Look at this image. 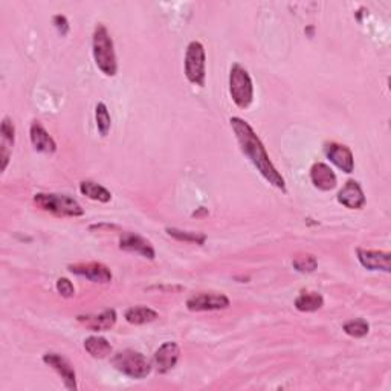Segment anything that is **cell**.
Listing matches in <instances>:
<instances>
[{
  "label": "cell",
  "mask_w": 391,
  "mask_h": 391,
  "mask_svg": "<svg viewBox=\"0 0 391 391\" xmlns=\"http://www.w3.org/2000/svg\"><path fill=\"white\" fill-rule=\"evenodd\" d=\"M230 123L234 130V135L237 138L241 153L253 162L257 171L269 182V184L274 185L278 190H281L283 193H286L284 178L280 175V171L275 168L272 161L269 159L266 147L263 145L262 139H260L254 132V128L251 127L245 119H241L239 117H232L230 119Z\"/></svg>",
  "instance_id": "6da1fadb"
},
{
  "label": "cell",
  "mask_w": 391,
  "mask_h": 391,
  "mask_svg": "<svg viewBox=\"0 0 391 391\" xmlns=\"http://www.w3.org/2000/svg\"><path fill=\"white\" fill-rule=\"evenodd\" d=\"M92 54H93L95 65L98 66V69L104 75L107 77L117 75L118 63H117L114 40H112L107 28L102 23H98L95 26L93 39H92Z\"/></svg>",
  "instance_id": "7a4b0ae2"
},
{
  "label": "cell",
  "mask_w": 391,
  "mask_h": 391,
  "mask_svg": "<svg viewBox=\"0 0 391 391\" xmlns=\"http://www.w3.org/2000/svg\"><path fill=\"white\" fill-rule=\"evenodd\" d=\"M34 204L40 210L58 217H81L84 210L74 197L55 193H37L34 194Z\"/></svg>",
  "instance_id": "3957f363"
},
{
  "label": "cell",
  "mask_w": 391,
  "mask_h": 391,
  "mask_svg": "<svg viewBox=\"0 0 391 391\" xmlns=\"http://www.w3.org/2000/svg\"><path fill=\"white\" fill-rule=\"evenodd\" d=\"M230 93L240 109H248L254 101V84L251 75L243 66L234 63L230 71Z\"/></svg>",
  "instance_id": "277c9868"
},
{
  "label": "cell",
  "mask_w": 391,
  "mask_h": 391,
  "mask_svg": "<svg viewBox=\"0 0 391 391\" xmlns=\"http://www.w3.org/2000/svg\"><path fill=\"white\" fill-rule=\"evenodd\" d=\"M114 367L132 379H144L152 373V362L143 353L135 350H123L112 358Z\"/></svg>",
  "instance_id": "5b68a950"
},
{
  "label": "cell",
  "mask_w": 391,
  "mask_h": 391,
  "mask_svg": "<svg viewBox=\"0 0 391 391\" xmlns=\"http://www.w3.org/2000/svg\"><path fill=\"white\" fill-rule=\"evenodd\" d=\"M185 77L191 84L205 86L206 78V54L201 41L193 40L185 52Z\"/></svg>",
  "instance_id": "8992f818"
},
{
  "label": "cell",
  "mask_w": 391,
  "mask_h": 391,
  "mask_svg": "<svg viewBox=\"0 0 391 391\" xmlns=\"http://www.w3.org/2000/svg\"><path fill=\"white\" fill-rule=\"evenodd\" d=\"M230 307V298L219 292H201L187 300V309L191 312H210Z\"/></svg>",
  "instance_id": "52a82bcc"
},
{
  "label": "cell",
  "mask_w": 391,
  "mask_h": 391,
  "mask_svg": "<svg viewBox=\"0 0 391 391\" xmlns=\"http://www.w3.org/2000/svg\"><path fill=\"white\" fill-rule=\"evenodd\" d=\"M69 271L75 275H80L88 278V280L93 283H101L106 284L112 281V272L110 269L98 262H89V263H77V265H69Z\"/></svg>",
  "instance_id": "ba28073f"
},
{
  "label": "cell",
  "mask_w": 391,
  "mask_h": 391,
  "mask_svg": "<svg viewBox=\"0 0 391 391\" xmlns=\"http://www.w3.org/2000/svg\"><path fill=\"white\" fill-rule=\"evenodd\" d=\"M324 153L327 159L336 165L338 168L343 170L347 175H350L354 170V159L353 153L347 145L338 144V143H327L324 145Z\"/></svg>",
  "instance_id": "9c48e42d"
},
{
  "label": "cell",
  "mask_w": 391,
  "mask_h": 391,
  "mask_svg": "<svg viewBox=\"0 0 391 391\" xmlns=\"http://www.w3.org/2000/svg\"><path fill=\"white\" fill-rule=\"evenodd\" d=\"M43 362L54 369L60 376H62L65 387L67 390H77V373L72 367V364L69 362L66 358L58 353H46L43 356Z\"/></svg>",
  "instance_id": "30bf717a"
},
{
  "label": "cell",
  "mask_w": 391,
  "mask_h": 391,
  "mask_svg": "<svg viewBox=\"0 0 391 391\" xmlns=\"http://www.w3.org/2000/svg\"><path fill=\"white\" fill-rule=\"evenodd\" d=\"M179 354L180 349L176 343H164L153 356V367L156 369V371L161 373V375L168 373L178 364Z\"/></svg>",
  "instance_id": "8fae6325"
},
{
  "label": "cell",
  "mask_w": 391,
  "mask_h": 391,
  "mask_svg": "<svg viewBox=\"0 0 391 391\" xmlns=\"http://www.w3.org/2000/svg\"><path fill=\"white\" fill-rule=\"evenodd\" d=\"M358 254L359 263L369 269V271H391V256L390 253H382V251H373V249H364L358 248L356 251Z\"/></svg>",
  "instance_id": "7c38bea8"
},
{
  "label": "cell",
  "mask_w": 391,
  "mask_h": 391,
  "mask_svg": "<svg viewBox=\"0 0 391 391\" xmlns=\"http://www.w3.org/2000/svg\"><path fill=\"white\" fill-rule=\"evenodd\" d=\"M77 321L93 332H107L117 323V312L115 309H106L98 315H78Z\"/></svg>",
  "instance_id": "4fadbf2b"
},
{
  "label": "cell",
  "mask_w": 391,
  "mask_h": 391,
  "mask_svg": "<svg viewBox=\"0 0 391 391\" xmlns=\"http://www.w3.org/2000/svg\"><path fill=\"white\" fill-rule=\"evenodd\" d=\"M119 249L123 251H128V253H135V254H141L143 257L153 260L156 253L154 248L152 246V243L138 236L135 232H124L123 237L119 239Z\"/></svg>",
  "instance_id": "5bb4252c"
},
{
  "label": "cell",
  "mask_w": 391,
  "mask_h": 391,
  "mask_svg": "<svg viewBox=\"0 0 391 391\" xmlns=\"http://www.w3.org/2000/svg\"><path fill=\"white\" fill-rule=\"evenodd\" d=\"M338 202L349 210H361L366 205V194L356 180H347L345 185L338 193Z\"/></svg>",
  "instance_id": "9a60e30c"
},
{
  "label": "cell",
  "mask_w": 391,
  "mask_h": 391,
  "mask_svg": "<svg viewBox=\"0 0 391 391\" xmlns=\"http://www.w3.org/2000/svg\"><path fill=\"white\" fill-rule=\"evenodd\" d=\"M29 138H31V144L34 149L40 153H46V154H52L55 153L57 150V144L54 141L46 128L41 126L40 121H32L31 128H29Z\"/></svg>",
  "instance_id": "2e32d148"
},
{
  "label": "cell",
  "mask_w": 391,
  "mask_h": 391,
  "mask_svg": "<svg viewBox=\"0 0 391 391\" xmlns=\"http://www.w3.org/2000/svg\"><path fill=\"white\" fill-rule=\"evenodd\" d=\"M310 180H312V184L315 185V188H318L321 191L333 190L338 184L335 171L324 162H317L312 165Z\"/></svg>",
  "instance_id": "e0dca14e"
},
{
  "label": "cell",
  "mask_w": 391,
  "mask_h": 391,
  "mask_svg": "<svg viewBox=\"0 0 391 391\" xmlns=\"http://www.w3.org/2000/svg\"><path fill=\"white\" fill-rule=\"evenodd\" d=\"M0 133H2V144H0V159H2V171L6 170L8 162L11 158V150L15 141V127L13 121L5 117L0 126Z\"/></svg>",
  "instance_id": "ac0fdd59"
},
{
  "label": "cell",
  "mask_w": 391,
  "mask_h": 391,
  "mask_svg": "<svg viewBox=\"0 0 391 391\" xmlns=\"http://www.w3.org/2000/svg\"><path fill=\"white\" fill-rule=\"evenodd\" d=\"M126 321L128 324H133V326H143V324H149L153 323L159 318L158 312L150 309V307H145V306H135V307H130L126 310V315H124Z\"/></svg>",
  "instance_id": "d6986e66"
},
{
  "label": "cell",
  "mask_w": 391,
  "mask_h": 391,
  "mask_svg": "<svg viewBox=\"0 0 391 391\" xmlns=\"http://www.w3.org/2000/svg\"><path fill=\"white\" fill-rule=\"evenodd\" d=\"M84 349L92 358L104 359L112 353L110 343L102 336H89L84 340Z\"/></svg>",
  "instance_id": "ffe728a7"
},
{
  "label": "cell",
  "mask_w": 391,
  "mask_h": 391,
  "mask_svg": "<svg viewBox=\"0 0 391 391\" xmlns=\"http://www.w3.org/2000/svg\"><path fill=\"white\" fill-rule=\"evenodd\" d=\"M80 191L83 196L91 199V201L107 204L112 199L110 191L106 187H102L93 180H83L80 184Z\"/></svg>",
  "instance_id": "44dd1931"
},
{
  "label": "cell",
  "mask_w": 391,
  "mask_h": 391,
  "mask_svg": "<svg viewBox=\"0 0 391 391\" xmlns=\"http://www.w3.org/2000/svg\"><path fill=\"white\" fill-rule=\"evenodd\" d=\"M324 298L318 292H301L295 300V307L300 312H317L323 307Z\"/></svg>",
  "instance_id": "7402d4cb"
},
{
  "label": "cell",
  "mask_w": 391,
  "mask_h": 391,
  "mask_svg": "<svg viewBox=\"0 0 391 391\" xmlns=\"http://www.w3.org/2000/svg\"><path fill=\"white\" fill-rule=\"evenodd\" d=\"M95 119H97V127L101 136H107L110 132L112 118L107 110V106L104 102H98L95 107Z\"/></svg>",
  "instance_id": "603a6c76"
},
{
  "label": "cell",
  "mask_w": 391,
  "mask_h": 391,
  "mask_svg": "<svg viewBox=\"0 0 391 391\" xmlns=\"http://www.w3.org/2000/svg\"><path fill=\"white\" fill-rule=\"evenodd\" d=\"M170 237L176 239L179 241H188V243H196V245H204L206 236L201 232H191V231H182L178 228H167L165 230Z\"/></svg>",
  "instance_id": "cb8c5ba5"
},
{
  "label": "cell",
  "mask_w": 391,
  "mask_h": 391,
  "mask_svg": "<svg viewBox=\"0 0 391 391\" xmlns=\"http://www.w3.org/2000/svg\"><path fill=\"white\" fill-rule=\"evenodd\" d=\"M292 265H293L295 269H297L298 272H301V274H310V272H315V269L318 266V262H317L315 256H312V254H300L297 257H293Z\"/></svg>",
  "instance_id": "d4e9b609"
},
{
  "label": "cell",
  "mask_w": 391,
  "mask_h": 391,
  "mask_svg": "<svg viewBox=\"0 0 391 391\" xmlns=\"http://www.w3.org/2000/svg\"><path fill=\"white\" fill-rule=\"evenodd\" d=\"M343 329H344V332L352 338H362L369 333L370 326L366 319L358 318V319L347 321Z\"/></svg>",
  "instance_id": "484cf974"
},
{
  "label": "cell",
  "mask_w": 391,
  "mask_h": 391,
  "mask_svg": "<svg viewBox=\"0 0 391 391\" xmlns=\"http://www.w3.org/2000/svg\"><path fill=\"white\" fill-rule=\"evenodd\" d=\"M55 288L63 298H72L75 295L74 284L71 283V280H67V278H58Z\"/></svg>",
  "instance_id": "4316f807"
},
{
  "label": "cell",
  "mask_w": 391,
  "mask_h": 391,
  "mask_svg": "<svg viewBox=\"0 0 391 391\" xmlns=\"http://www.w3.org/2000/svg\"><path fill=\"white\" fill-rule=\"evenodd\" d=\"M52 23H54L55 26V29L62 34V36H66V34L69 32V22L65 15L62 14H57L54 15V19H52Z\"/></svg>",
  "instance_id": "83f0119b"
}]
</instances>
